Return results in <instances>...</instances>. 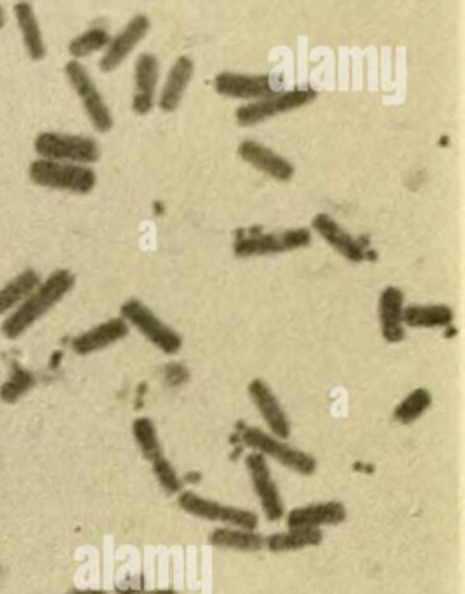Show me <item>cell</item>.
<instances>
[{"mask_svg":"<svg viewBox=\"0 0 465 594\" xmlns=\"http://www.w3.org/2000/svg\"><path fill=\"white\" fill-rule=\"evenodd\" d=\"M73 287H75V275L72 271L65 268L54 270L16 310L11 311L4 318V322L0 325V332L11 341L20 339L27 330L32 329L33 325L39 322L40 318L46 317L56 304L61 303Z\"/></svg>","mask_w":465,"mask_h":594,"instance_id":"6da1fadb","label":"cell"},{"mask_svg":"<svg viewBox=\"0 0 465 594\" xmlns=\"http://www.w3.org/2000/svg\"><path fill=\"white\" fill-rule=\"evenodd\" d=\"M311 240H313V233L309 228L273 231V233H264L261 228H249V230L236 231L233 251L236 258H257V256H271V254L306 249L311 245Z\"/></svg>","mask_w":465,"mask_h":594,"instance_id":"7a4b0ae2","label":"cell"},{"mask_svg":"<svg viewBox=\"0 0 465 594\" xmlns=\"http://www.w3.org/2000/svg\"><path fill=\"white\" fill-rule=\"evenodd\" d=\"M32 183L56 192L87 195L94 190L98 176L91 165L56 162V160H33L28 169Z\"/></svg>","mask_w":465,"mask_h":594,"instance_id":"3957f363","label":"cell"},{"mask_svg":"<svg viewBox=\"0 0 465 594\" xmlns=\"http://www.w3.org/2000/svg\"><path fill=\"white\" fill-rule=\"evenodd\" d=\"M242 442L264 457H271L273 461L302 476L315 475L318 462L315 457L301 449H295L287 440L271 435L268 431L254 426H247L242 431Z\"/></svg>","mask_w":465,"mask_h":594,"instance_id":"277c9868","label":"cell"},{"mask_svg":"<svg viewBox=\"0 0 465 594\" xmlns=\"http://www.w3.org/2000/svg\"><path fill=\"white\" fill-rule=\"evenodd\" d=\"M33 148L40 159L70 162V164H96L101 157L98 141L79 134L40 132L33 141Z\"/></svg>","mask_w":465,"mask_h":594,"instance_id":"5b68a950","label":"cell"},{"mask_svg":"<svg viewBox=\"0 0 465 594\" xmlns=\"http://www.w3.org/2000/svg\"><path fill=\"white\" fill-rule=\"evenodd\" d=\"M120 313V317L124 318L129 327L138 330L141 336H145L158 350L164 351L165 355H176L177 351L183 348V336L176 329H172L171 325L165 324L150 306H146L136 297L125 301Z\"/></svg>","mask_w":465,"mask_h":594,"instance_id":"8992f818","label":"cell"},{"mask_svg":"<svg viewBox=\"0 0 465 594\" xmlns=\"http://www.w3.org/2000/svg\"><path fill=\"white\" fill-rule=\"evenodd\" d=\"M177 506L188 515L207 522L223 523L224 527L247 530H257L259 527V516L254 511L214 501L204 495H198L193 490H183L181 494H177Z\"/></svg>","mask_w":465,"mask_h":594,"instance_id":"52a82bcc","label":"cell"},{"mask_svg":"<svg viewBox=\"0 0 465 594\" xmlns=\"http://www.w3.org/2000/svg\"><path fill=\"white\" fill-rule=\"evenodd\" d=\"M66 79L70 82L75 94L79 96L80 103L86 110L87 117L98 132L112 131L113 115L106 105L105 98L99 93L98 86L94 84L86 66L80 61H68L65 66Z\"/></svg>","mask_w":465,"mask_h":594,"instance_id":"ba28073f","label":"cell"},{"mask_svg":"<svg viewBox=\"0 0 465 594\" xmlns=\"http://www.w3.org/2000/svg\"><path fill=\"white\" fill-rule=\"evenodd\" d=\"M316 91L313 89H295L289 93H275L266 98L252 101L249 105H243L236 110V122L238 126L252 127L261 124L264 120L276 117L280 113L292 112L297 108L309 105L315 101Z\"/></svg>","mask_w":465,"mask_h":594,"instance_id":"9c48e42d","label":"cell"},{"mask_svg":"<svg viewBox=\"0 0 465 594\" xmlns=\"http://www.w3.org/2000/svg\"><path fill=\"white\" fill-rule=\"evenodd\" d=\"M245 466L249 471L252 489L261 502L262 513L266 515L268 522H280L285 516V504H283L282 492L271 475L268 459L252 450L249 456L245 457Z\"/></svg>","mask_w":465,"mask_h":594,"instance_id":"30bf717a","label":"cell"},{"mask_svg":"<svg viewBox=\"0 0 465 594\" xmlns=\"http://www.w3.org/2000/svg\"><path fill=\"white\" fill-rule=\"evenodd\" d=\"M247 391H249L250 400L256 405L264 423L268 426L269 433L282 440H289L292 435V424L287 412L283 409L282 402L278 400L275 391L271 390V386L261 377H257L250 381Z\"/></svg>","mask_w":465,"mask_h":594,"instance_id":"8fae6325","label":"cell"},{"mask_svg":"<svg viewBox=\"0 0 465 594\" xmlns=\"http://www.w3.org/2000/svg\"><path fill=\"white\" fill-rule=\"evenodd\" d=\"M148 30H150V20L143 14L134 16L122 32L110 39V44L106 46L105 54L99 61V68L106 73L115 72L118 66L129 58L134 47L145 39Z\"/></svg>","mask_w":465,"mask_h":594,"instance_id":"7c38bea8","label":"cell"},{"mask_svg":"<svg viewBox=\"0 0 465 594\" xmlns=\"http://www.w3.org/2000/svg\"><path fill=\"white\" fill-rule=\"evenodd\" d=\"M238 155L243 162L256 167L257 171L264 172L269 178L276 179V181H290L294 178L295 167L290 164L289 160L273 152L268 146L261 145L252 139H245L243 143L238 146Z\"/></svg>","mask_w":465,"mask_h":594,"instance_id":"4fadbf2b","label":"cell"},{"mask_svg":"<svg viewBox=\"0 0 465 594\" xmlns=\"http://www.w3.org/2000/svg\"><path fill=\"white\" fill-rule=\"evenodd\" d=\"M127 334H129V324L125 322L124 318H110L103 324L96 325L79 336L73 337L72 350L79 357H86V355L110 348L112 344L127 337Z\"/></svg>","mask_w":465,"mask_h":594,"instance_id":"5bb4252c","label":"cell"},{"mask_svg":"<svg viewBox=\"0 0 465 594\" xmlns=\"http://www.w3.org/2000/svg\"><path fill=\"white\" fill-rule=\"evenodd\" d=\"M348 520V509L341 501L313 502L287 513L289 528H321L341 525Z\"/></svg>","mask_w":465,"mask_h":594,"instance_id":"9a60e30c","label":"cell"},{"mask_svg":"<svg viewBox=\"0 0 465 594\" xmlns=\"http://www.w3.org/2000/svg\"><path fill=\"white\" fill-rule=\"evenodd\" d=\"M217 93L226 98L262 99L275 94L268 75H243V73L223 72L214 80Z\"/></svg>","mask_w":465,"mask_h":594,"instance_id":"2e32d148","label":"cell"},{"mask_svg":"<svg viewBox=\"0 0 465 594\" xmlns=\"http://www.w3.org/2000/svg\"><path fill=\"white\" fill-rule=\"evenodd\" d=\"M405 294L400 287L389 285L380 292L379 297V322L380 334L387 343L398 344L405 339V324H403V311H405Z\"/></svg>","mask_w":465,"mask_h":594,"instance_id":"e0dca14e","label":"cell"},{"mask_svg":"<svg viewBox=\"0 0 465 594\" xmlns=\"http://www.w3.org/2000/svg\"><path fill=\"white\" fill-rule=\"evenodd\" d=\"M313 230L320 235L325 242H327L334 251L339 252L342 258L348 259L351 263H361L367 258V252L363 249V245L351 237L348 231L344 230L334 218H330L328 214H318L313 219Z\"/></svg>","mask_w":465,"mask_h":594,"instance_id":"ac0fdd59","label":"cell"},{"mask_svg":"<svg viewBox=\"0 0 465 594\" xmlns=\"http://www.w3.org/2000/svg\"><path fill=\"white\" fill-rule=\"evenodd\" d=\"M134 80H136V93L132 98V110L138 115H146L155 106V91H157L158 61L153 54H141L136 60Z\"/></svg>","mask_w":465,"mask_h":594,"instance_id":"d6986e66","label":"cell"},{"mask_svg":"<svg viewBox=\"0 0 465 594\" xmlns=\"http://www.w3.org/2000/svg\"><path fill=\"white\" fill-rule=\"evenodd\" d=\"M13 11L16 23H18V30L21 33L23 46H25V51L30 56V60H44L47 54L46 40H44V33H42V28H40L32 4L28 0H20L18 4H14Z\"/></svg>","mask_w":465,"mask_h":594,"instance_id":"ffe728a7","label":"cell"},{"mask_svg":"<svg viewBox=\"0 0 465 594\" xmlns=\"http://www.w3.org/2000/svg\"><path fill=\"white\" fill-rule=\"evenodd\" d=\"M212 548L230 549L238 553H259L264 549L266 537L256 530L236 527H217L209 534Z\"/></svg>","mask_w":465,"mask_h":594,"instance_id":"44dd1931","label":"cell"},{"mask_svg":"<svg viewBox=\"0 0 465 594\" xmlns=\"http://www.w3.org/2000/svg\"><path fill=\"white\" fill-rule=\"evenodd\" d=\"M323 542L321 528H289L287 532H275L266 537L264 549L269 553H294L306 548H315Z\"/></svg>","mask_w":465,"mask_h":594,"instance_id":"7402d4cb","label":"cell"},{"mask_svg":"<svg viewBox=\"0 0 465 594\" xmlns=\"http://www.w3.org/2000/svg\"><path fill=\"white\" fill-rule=\"evenodd\" d=\"M193 72H195V65L188 56H181L174 63L171 73L167 77V82H165L164 91H162L160 99H158V106L164 112H174L179 106L186 89H188L191 77H193Z\"/></svg>","mask_w":465,"mask_h":594,"instance_id":"603a6c76","label":"cell"},{"mask_svg":"<svg viewBox=\"0 0 465 594\" xmlns=\"http://www.w3.org/2000/svg\"><path fill=\"white\" fill-rule=\"evenodd\" d=\"M453 318V310L446 304H408L403 311V324L410 329L448 327Z\"/></svg>","mask_w":465,"mask_h":594,"instance_id":"cb8c5ba5","label":"cell"},{"mask_svg":"<svg viewBox=\"0 0 465 594\" xmlns=\"http://www.w3.org/2000/svg\"><path fill=\"white\" fill-rule=\"evenodd\" d=\"M42 278L35 270L21 271L20 275L11 278L6 285L0 287V315H9L16 310L37 287Z\"/></svg>","mask_w":465,"mask_h":594,"instance_id":"d4e9b609","label":"cell"},{"mask_svg":"<svg viewBox=\"0 0 465 594\" xmlns=\"http://www.w3.org/2000/svg\"><path fill=\"white\" fill-rule=\"evenodd\" d=\"M132 435H134V440L138 443L141 454L150 464L165 457L164 447H162L160 438H158L157 426L151 421L150 417H138L132 423Z\"/></svg>","mask_w":465,"mask_h":594,"instance_id":"484cf974","label":"cell"},{"mask_svg":"<svg viewBox=\"0 0 465 594\" xmlns=\"http://www.w3.org/2000/svg\"><path fill=\"white\" fill-rule=\"evenodd\" d=\"M35 383H37V379H35L32 370L25 369L18 362H13L6 383H2L0 386V400L9 403V405L16 403L27 395L28 391L33 390Z\"/></svg>","mask_w":465,"mask_h":594,"instance_id":"4316f807","label":"cell"},{"mask_svg":"<svg viewBox=\"0 0 465 594\" xmlns=\"http://www.w3.org/2000/svg\"><path fill=\"white\" fill-rule=\"evenodd\" d=\"M433 405V395L426 388H417L408 393L394 409V419L401 424H412L426 414Z\"/></svg>","mask_w":465,"mask_h":594,"instance_id":"83f0119b","label":"cell"},{"mask_svg":"<svg viewBox=\"0 0 465 594\" xmlns=\"http://www.w3.org/2000/svg\"><path fill=\"white\" fill-rule=\"evenodd\" d=\"M110 33L105 28L94 27L77 35L75 39L70 40L68 44V53L72 60H84L87 56H92L99 51H105L106 46L110 44Z\"/></svg>","mask_w":465,"mask_h":594,"instance_id":"f1b7e54d","label":"cell"},{"mask_svg":"<svg viewBox=\"0 0 465 594\" xmlns=\"http://www.w3.org/2000/svg\"><path fill=\"white\" fill-rule=\"evenodd\" d=\"M151 469H153V475L157 478V482L160 483V487L164 489L165 494L177 495L183 492V480H181V476L177 475L176 468L172 466L167 457L151 462Z\"/></svg>","mask_w":465,"mask_h":594,"instance_id":"f546056e","label":"cell"},{"mask_svg":"<svg viewBox=\"0 0 465 594\" xmlns=\"http://www.w3.org/2000/svg\"><path fill=\"white\" fill-rule=\"evenodd\" d=\"M66 594H110L105 589H70Z\"/></svg>","mask_w":465,"mask_h":594,"instance_id":"4dcf8cb0","label":"cell"},{"mask_svg":"<svg viewBox=\"0 0 465 594\" xmlns=\"http://www.w3.org/2000/svg\"><path fill=\"white\" fill-rule=\"evenodd\" d=\"M139 594H179L176 589L165 588V589H151V591H141Z\"/></svg>","mask_w":465,"mask_h":594,"instance_id":"1f68e13d","label":"cell"},{"mask_svg":"<svg viewBox=\"0 0 465 594\" xmlns=\"http://www.w3.org/2000/svg\"><path fill=\"white\" fill-rule=\"evenodd\" d=\"M6 21V11H4V7L0 6V30L6 25Z\"/></svg>","mask_w":465,"mask_h":594,"instance_id":"d6a6232c","label":"cell"}]
</instances>
